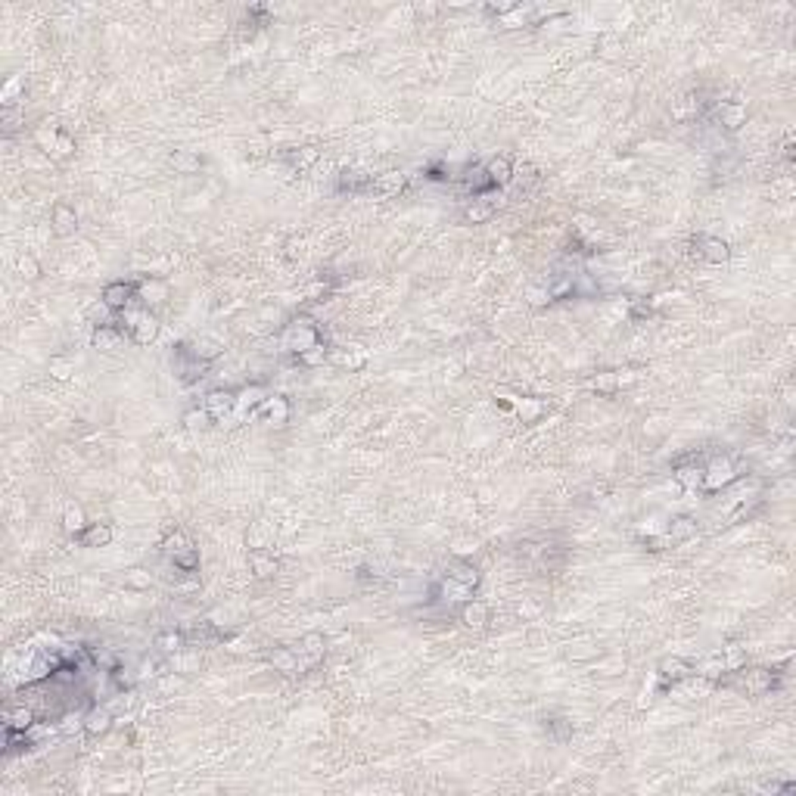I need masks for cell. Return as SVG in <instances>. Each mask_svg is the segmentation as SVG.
<instances>
[{
    "label": "cell",
    "mask_w": 796,
    "mask_h": 796,
    "mask_svg": "<svg viewBox=\"0 0 796 796\" xmlns=\"http://www.w3.org/2000/svg\"><path fill=\"white\" fill-rule=\"evenodd\" d=\"M314 343H321V336H317V330H314V324H311V321L289 324V327L284 330V336H280V349L296 352V354H302L305 349H311Z\"/></svg>",
    "instance_id": "obj_1"
},
{
    "label": "cell",
    "mask_w": 796,
    "mask_h": 796,
    "mask_svg": "<svg viewBox=\"0 0 796 796\" xmlns=\"http://www.w3.org/2000/svg\"><path fill=\"white\" fill-rule=\"evenodd\" d=\"M125 314V327H128V333H131V339L137 345H150L156 339V333H159V321L150 311H131V308H125L121 311Z\"/></svg>",
    "instance_id": "obj_2"
},
{
    "label": "cell",
    "mask_w": 796,
    "mask_h": 796,
    "mask_svg": "<svg viewBox=\"0 0 796 796\" xmlns=\"http://www.w3.org/2000/svg\"><path fill=\"white\" fill-rule=\"evenodd\" d=\"M734 464H731L728 458H715L709 460V464L703 467V479H700V486H703L706 491H719L725 489L728 482H734Z\"/></svg>",
    "instance_id": "obj_3"
},
{
    "label": "cell",
    "mask_w": 796,
    "mask_h": 796,
    "mask_svg": "<svg viewBox=\"0 0 796 796\" xmlns=\"http://www.w3.org/2000/svg\"><path fill=\"white\" fill-rule=\"evenodd\" d=\"M404 184H408V175L404 171H383V175H376L371 180V187H367V193H373V197L386 199V197H395V193L404 190Z\"/></svg>",
    "instance_id": "obj_4"
},
{
    "label": "cell",
    "mask_w": 796,
    "mask_h": 796,
    "mask_svg": "<svg viewBox=\"0 0 796 796\" xmlns=\"http://www.w3.org/2000/svg\"><path fill=\"white\" fill-rule=\"evenodd\" d=\"M299 672H308V669H314L317 663L324 660V635H317V632H311V635H305L302 638V644H299Z\"/></svg>",
    "instance_id": "obj_5"
},
{
    "label": "cell",
    "mask_w": 796,
    "mask_h": 796,
    "mask_svg": "<svg viewBox=\"0 0 796 796\" xmlns=\"http://www.w3.org/2000/svg\"><path fill=\"white\" fill-rule=\"evenodd\" d=\"M498 402L508 411H513L523 423H532L545 414V402H538V398H498Z\"/></svg>",
    "instance_id": "obj_6"
},
{
    "label": "cell",
    "mask_w": 796,
    "mask_h": 796,
    "mask_svg": "<svg viewBox=\"0 0 796 796\" xmlns=\"http://www.w3.org/2000/svg\"><path fill=\"white\" fill-rule=\"evenodd\" d=\"M134 293H137V289H134L131 284H125V280H115V284H106L103 302H106V305H110L112 311H125L128 305H131Z\"/></svg>",
    "instance_id": "obj_7"
},
{
    "label": "cell",
    "mask_w": 796,
    "mask_h": 796,
    "mask_svg": "<svg viewBox=\"0 0 796 796\" xmlns=\"http://www.w3.org/2000/svg\"><path fill=\"white\" fill-rule=\"evenodd\" d=\"M697 252L700 256L706 258V262H712V265H722V262H728V256H731V249H728V243L725 240H719V237H697Z\"/></svg>",
    "instance_id": "obj_8"
},
{
    "label": "cell",
    "mask_w": 796,
    "mask_h": 796,
    "mask_svg": "<svg viewBox=\"0 0 796 796\" xmlns=\"http://www.w3.org/2000/svg\"><path fill=\"white\" fill-rule=\"evenodd\" d=\"M265 389L262 386H249V389H243L240 395H237V402H234V417L237 420H243V417H252V411L258 408V404L265 402Z\"/></svg>",
    "instance_id": "obj_9"
},
{
    "label": "cell",
    "mask_w": 796,
    "mask_h": 796,
    "mask_svg": "<svg viewBox=\"0 0 796 796\" xmlns=\"http://www.w3.org/2000/svg\"><path fill=\"white\" fill-rule=\"evenodd\" d=\"M175 373L180 376V380H193V376H199V371H202V361L193 354V349L190 345H178L175 349Z\"/></svg>",
    "instance_id": "obj_10"
},
{
    "label": "cell",
    "mask_w": 796,
    "mask_h": 796,
    "mask_svg": "<svg viewBox=\"0 0 796 796\" xmlns=\"http://www.w3.org/2000/svg\"><path fill=\"white\" fill-rule=\"evenodd\" d=\"M50 224H53V234H56V237H72V234L78 230V215H75V208H69V206H62V202H56Z\"/></svg>",
    "instance_id": "obj_11"
},
{
    "label": "cell",
    "mask_w": 796,
    "mask_h": 796,
    "mask_svg": "<svg viewBox=\"0 0 796 796\" xmlns=\"http://www.w3.org/2000/svg\"><path fill=\"white\" fill-rule=\"evenodd\" d=\"M628 383H635V371H606L591 380V389H597V392H616L619 386H628Z\"/></svg>",
    "instance_id": "obj_12"
},
{
    "label": "cell",
    "mask_w": 796,
    "mask_h": 796,
    "mask_svg": "<svg viewBox=\"0 0 796 796\" xmlns=\"http://www.w3.org/2000/svg\"><path fill=\"white\" fill-rule=\"evenodd\" d=\"M460 622H464L467 628H473V632H482L489 622V606L482 604V600H464V610H460Z\"/></svg>",
    "instance_id": "obj_13"
},
{
    "label": "cell",
    "mask_w": 796,
    "mask_h": 796,
    "mask_svg": "<svg viewBox=\"0 0 796 796\" xmlns=\"http://www.w3.org/2000/svg\"><path fill=\"white\" fill-rule=\"evenodd\" d=\"M252 417H265L267 423H286L289 404H286V398H265V402L252 411Z\"/></svg>",
    "instance_id": "obj_14"
},
{
    "label": "cell",
    "mask_w": 796,
    "mask_h": 796,
    "mask_svg": "<svg viewBox=\"0 0 796 796\" xmlns=\"http://www.w3.org/2000/svg\"><path fill=\"white\" fill-rule=\"evenodd\" d=\"M691 672H694L691 663H684V660H678V656H672V660H663V663H660V682H663V684H678V682H684V678H691Z\"/></svg>",
    "instance_id": "obj_15"
},
{
    "label": "cell",
    "mask_w": 796,
    "mask_h": 796,
    "mask_svg": "<svg viewBox=\"0 0 796 796\" xmlns=\"http://www.w3.org/2000/svg\"><path fill=\"white\" fill-rule=\"evenodd\" d=\"M774 672L769 669H750L747 675H743V687H747V694H752V697H759V694H769L774 687Z\"/></svg>",
    "instance_id": "obj_16"
},
{
    "label": "cell",
    "mask_w": 796,
    "mask_h": 796,
    "mask_svg": "<svg viewBox=\"0 0 796 796\" xmlns=\"http://www.w3.org/2000/svg\"><path fill=\"white\" fill-rule=\"evenodd\" d=\"M112 728V712L106 706H93L88 715H84V731H88L91 737H100L106 734V731Z\"/></svg>",
    "instance_id": "obj_17"
},
{
    "label": "cell",
    "mask_w": 796,
    "mask_h": 796,
    "mask_svg": "<svg viewBox=\"0 0 796 796\" xmlns=\"http://www.w3.org/2000/svg\"><path fill=\"white\" fill-rule=\"evenodd\" d=\"M168 162L178 175H197L202 168V156H197L193 150H175V153L168 156Z\"/></svg>",
    "instance_id": "obj_18"
},
{
    "label": "cell",
    "mask_w": 796,
    "mask_h": 796,
    "mask_svg": "<svg viewBox=\"0 0 796 796\" xmlns=\"http://www.w3.org/2000/svg\"><path fill=\"white\" fill-rule=\"evenodd\" d=\"M234 402H237V395H230V392H208L206 395V411L215 417V420H224L227 414H234Z\"/></svg>",
    "instance_id": "obj_19"
},
{
    "label": "cell",
    "mask_w": 796,
    "mask_h": 796,
    "mask_svg": "<svg viewBox=\"0 0 796 796\" xmlns=\"http://www.w3.org/2000/svg\"><path fill=\"white\" fill-rule=\"evenodd\" d=\"M715 119H719L728 131H737V128L743 125V119H747V110H743L741 103H719L715 106Z\"/></svg>",
    "instance_id": "obj_20"
},
{
    "label": "cell",
    "mask_w": 796,
    "mask_h": 796,
    "mask_svg": "<svg viewBox=\"0 0 796 796\" xmlns=\"http://www.w3.org/2000/svg\"><path fill=\"white\" fill-rule=\"evenodd\" d=\"M486 175L491 180V187H508L513 180V165L508 162L504 156H495L491 162L486 165Z\"/></svg>",
    "instance_id": "obj_21"
},
{
    "label": "cell",
    "mask_w": 796,
    "mask_h": 796,
    "mask_svg": "<svg viewBox=\"0 0 796 796\" xmlns=\"http://www.w3.org/2000/svg\"><path fill=\"white\" fill-rule=\"evenodd\" d=\"M271 538H274V529H271V523H265V519L252 523L249 532H246V545H249L252 551H265V548L271 545Z\"/></svg>",
    "instance_id": "obj_22"
},
{
    "label": "cell",
    "mask_w": 796,
    "mask_h": 796,
    "mask_svg": "<svg viewBox=\"0 0 796 796\" xmlns=\"http://www.w3.org/2000/svg\"><path fill=\"white\" fill-rule=\"evenodd\" d=\"M448 578L467 585V588H476V585H479V569H476L473 563H467V560H454L451 566H448Z\"/></svg>",
    "instance_id": "obj_23"
},
{
    "label": "cell",
    "mask_w": 796,
    "mask_h": 796,
    "mask_svg": "<svg viewBox=\"0 0 796 796\" xmlns=\"http://www.w3.org/2000/svg\"><path fill=\"white\" fill-rule=\"evenodd\" d=\"M112 541V529L106 523H91L88 529L81 532V545L84 548H106Z\"/></svg>",
    "instance_id": "obj_24"
},
{
    "label": "cell",
    "mask_w": 796,
    "mask_h": 796,
    "mask_svg": "<svg viewBox=\"0 0 796 796\" xmlns=\"http://www.w3.org/2000/svg\"><path fill=\"white\" fill-rule=\"evenodd\" d=\"M190 349H193V354H197L202 364H206V361L218 358V354L224 352V345L215 336H199V339H193V343H190Z\"/></svg>",
    "instance_id": "obj_25"
},
{
    "label": "cell",
    "mask_w": 796,
    "mask_h": 796,
    "mask_svg": "<svg viewBox=\"0 0 796 796\" xmlns=\"http://www.w3.org/2000/svg\"><path fill=\"white\" fill-rule=\"evenodd\" d=\"M249 566H252V576L256 578H271L277 573V560H274L267 551H252L249 554Z\"/></svg>",
    "instance_id": "obj_26"
},
{
    "label": "cell",
    "mask_w": 796,
    "mask_h": 796,
    "mask_svg": "<svg viewBox=\"0 0 796 796\" xmlns=\"http://www.w3.org/2000/svg\"><path fill=\"white\" fill-rule=\"evenodd\" d=\"M34 725V712L32 709H25V706H16V709H10V712L4 715V728L6 731H28Z\"/></svg>",
    "instance_id": "obj_27"
},
{
    "label": "cell",
    "mask_w": 796,
    "mask_h": 796,
    "mask_svg": "<svg viewBox=\"0 0 796 796\" xmlns=\"http://www.w3.org/2000/svg\"><path fill=\"white\" fill-rule=\"evenodd\" d=\"M691 535H697V523H694L691 517L672 519V526L665 529V538H669V545H675V541H687Z\"/></svg>",
    "instance_id": "obj_28"
},
{
    "label": "cell",
    "mask_w": 796,
    "mask_h": 796,
    "mask_svg": "<svg viewBox=\"0 0 796 796\" xmlns=\"http://www.w3.org/2000/svg\"><path fill=\"white\" fill-rule=\"evenodd\" d=\"M470 591L473 588H467V585H460V582H454V578H442V582L436 585V591L432 595H439L442 600H470Z\"/></svg>",
    "instance_id": "obj_29"
},
{
    "label": "cell",
    "mask_w": 796,
    "mask_h": 796,
    "mask_svg": "<svg viewBox=\"0 0 796 796\" xmlns=\"http://www.w3.org/2000/svg\"><path fill=\"white\" fill-rule=\"evenodd\" d=\"M121 345V333L115 327H97L93 330V349L97 352H115Z\"/></svg>",
    "instance_id": "obj_30"
},
{
    "label": "cell",
    "mask_w": 796,
    "mask_h": 796,
    "mask_svg": "<svg viewBox=\"0 0 796 796\" xmlns=\"http://www.w3.org/2000/svg\"><path fill=\"white\" fill-rule=\"evenodd\" d=\"M371 175L367 171H343V178H339V190H349V193H367V187H371Z\"/></svg>",
    "instance_id": "obj_31"
},
{
    "label": "cell",
    "mask_w": 796,
    "mask_h": 796,
    "mask_svg": "<svg viewBox=\"0 0 796 796\" xmlns=\"http://www.w3.org/2000/svg\"><path fill=\"white\" fill-rule=\"evenodd\" d=\"M501 206V202H486V199H473V206H467V212H464V218L470 221V224H482V221H489L491 215H495V208Z\"/></svg>",
    "instance_id": "obj_32"
},
{
    "label": "cell",
    "mask_w": 796,
    "mask_h": 796,
    "mask_svg": "<svg viewBox=\"0 0 796 796\" xmlns=\"http://www.w3.org/2000/svg\"><path fill=\"white\" fill-rule=\"evenodd\" d=\"M317 156H321V150H317V147L293 150V153H289V168H293V171H305V168H311V165L317 162Z\"/></svg>",
    "instance_id": "obj_33"
},
{
    "label": "cell",
    "mask_w": 796,
    "mask_h": 796,
    "mask_svg": "<svg viewBox=\"0 0 796 796\" xmlns=\"http://www.w3.org/2000/svg\"><path fill=\"white\" fill-rule=\"evenodd\" d=\"M171 563H175V569H180V573H197L199 569V551L193 545H187L184 551H178L171 557Z\"/></svg>",
    "instance_id": "obj_34"
},
{
    "label": "cell",
    "mask_w": 796,
    "mask_h": 796,
    "mask_svg": "<svg viewBox=\"0 0 796 796\" xmlns=\"http://www.w3.org/2000/svg\"><path fill=\"white\" fill-rule=\"evenodd\" d=\"M137 293H140V299L147 302V305H159V302H165L168 289H165V284H159V280H147V284L137 286Z\"/></svg>",
    "instance_id": "obj_35"
},
{
    "label": "cell",
    "mask_w": 796,
    "mask_h": 796,
    "mask_svg": "<svg viewBox=\"0 0 796 796\" xmlns=\"http://www.w3.org/2000/svg\"><path fill=\"white\" fill-rule=\"evenodd\" d=\"M271 665L274 669H280V672H286V675H293V672H299V656L293 654V650H274L271 654Z\"/></svg>",
    "instance_id": "obj_36"
},
{
    "label": "cell",
    "mask_w": 796,
    "mask_h": 796,
    "mask_svg": "<svg viewBox=\"0 0 796 796\" xmlns=\"http://www.w3.org/2000/svg\"><path fill=\"white\" fill-rule=\"evenodd\" d=\"M88 519H84V510L81 508H69L66 513H62V529L72 532V535H81L84 529H88Z\"/></svg>",
    "instance_id": "obj_37"
},
{
    "label": "cell",
    "mask_w": 796,
    "mask_h": 796,
    "mask_svg": "<svg viewBox=\"0 0 796 796\" xmlns=\"http://www.w3.org/2000/svg\"><path fill=\"white\" fill-rule=\"evenodd\" d=\"M464 187H467V190H473V193L489 190L491 180H489V175H486V168H467V171H464Z\"/></svg>",
    "instance_id": "obj_38"
},
{
    "label": "cell",
    "mask_w": 796,
    "mask_h": 796,
    "mask_svg": "<svg viewBox=\"0 0 796 796\" xmlns=\"http://www.w3.org/2000/svg\"><path fill=\"white\" fill-rule=\"evenodd\" d=\"M22 91H25V81H22V78H19V75H13L10 81L4 84V91H0V103H4L6 110H10V106L16 103V97H19V93H22Z\"/></svg>",
    "instance_id": "obj_39"
},
{
    "label": "cell",
    "mask_w": 796,
    "mask_h": 796,
    "mask_svg": "<svg viewBox=\"0 0 796 796\" xmlns=\"http://www.w3.org/2000/svg\"><path fill=\"white\" fill-rule=\"evenodd\" d=\"M675 479L682 482L684 489H697L700 486V479H703V470L700 467H675Z\"/></svg>",
    "instance_id": "obj_40"
},
{
    "label": "cell",
    "mask_w": 796,
    "mask_h": 796,
    "mask_svg": "<svg viewBox=\"0 0 796 796\" xmlns=\"http://www.w3.org/2000/svg\"><path fill=\"white\" fill-rule=\"evenodd\" d=\"M156 647L162 650V654H178V650L184 647V635L180 632H162L156 638Z\"/></svg>",
    "instance_id": "obj_41"
},
{
    "label": "cell",
    "mask_w": 796,
    "mask_h": 796,
    "mask_svg": "<svg viewBox=\"0 0 796 796\" xmlns=\"http://www.w3.org/2000/svg\"><path fill=\"white\" fill-rule=\"evenodd\" d=\"M208 423H212V414H208L206 408H202V411L193 408V411H187V414H184V426H187V430H193V432H197V430H206Z\"/></svg>",
    "instance_id": "obj_42"
},
{
    "label": "cell",
    "mask_w": 796,
    "mask_h": 796,
    "mask_svg": "<svg viewBox=\"0 0 796 796\" xmlns=\"http://www.w3.org/2000/svg\"><path fill=\"white\" fill-rule=\"evenodd\" d=\"M187 545H190V541H187V535L180 532V529H175V532H168V535H165V541H162V551H165V557H175L178 551H184Z\"/></svg>",
    "instance_id": "obj_43"
},
{
    "label": "cell",
    "mask_w": 796,
    "mask_h": 796,
    "mask_svg": "<svg viewBox=\"0 0 796 796\" xmlns=\"http://www.w3.org/2000/svg\"><path fill=\"white\" fill-rule=\"evenodd\" d=\"M299 358H302V364H308V367H317V364H324V361H327V345H324V343H314V345H311V349H305V352H302Z\"/></svg>",
    "instance_id": "obj_44"
},
{
    "label": "cell",
    "mask_w": 796,
    "mask_h": 796,
    "mask_svg": "<svg viewBox=\"0 0 796 796\" xmlns=\"http://www.w3.org/2000/svg\"><path fill=\"white\" fill-rule=\"evenodd\" d=\"M56 731H60V734H75V731H84V715L66 712L60 719V725H56Z\"/></svg>",
    "instance_id": "obj_45"
},
{
    "label": "cell",
    "mask_w": 796,
    "mask_h": 796,
    "mask_svg": "<svg viewBox=\"0 0 796 796\" xmlns=\"http://www.w3.org/2000/svg\"><path fill=\"white\" fill-rule=\"evenodd\" d=\"M34 140H38L41 150H47V153L53 150V153H56V140H60V131H56V128H50V131H47V128H38V131H34Z\"/></svg>",
    "instance_id": "obj_46"
},
{
    "label": "cell",
    "mask_w": 796,
    "mask_h": 796,
    "mask_svg": "<svg viewBox=\"0 0 796 796\" xmlns=\"http://www.w3.org/2000/svg\"><path fill=\"white\" fill-rule=\"evenodd\" d=\"M110 305L106 302H100V305H93L91 311H88V317L93 321V327H112V321H110Z\"/></svg>",
    "instance_id": "obj_47"
},
{
    "label": "cell",
    "mask_w": 796,
    "mask_h": 796,
    "mask_svg": "<svg viewBox=\"0 0 796 796\" xmlns=\"http://www.w3.org/2000/svg\"><path fill=\"white\" fill-rule=\"evenodd\" d=\"M150 582H153V576H150L147 569H131V573L125 576L128 588H150Z\"/></svg>",
    "instance_id": "obj_48"
},
{
    "label": "cell",
    "mask_w": 796,
    "mask_h": 796,
    "mask_svg": "<svg viewBox=\"0 0 796 796\" xmlns=\"http://www.w3.org/2000/svg\"><path fill=\"white\" fill-rule=\"evenodd\" d=\"M19 274H22V277H28V280L41 277V265L34 262V256H19Z\"/></svg>",
    "instance_id": "obj_49"
},
{
    "label": "cell",
    "mask_w": 796,
    "mask_h": 796,
    "mask_svg": "<svg viewBox=\"0 0 796 796\" xmlns=\"http://www.w3.org/2000/svg\"><path fill=\"white\" fill-rule=\"evenodd\" d=\"M697 672H700V675H709V678H715V675H719V672H725V660H722V656H712V660H703V663L697 665Z\"/></svg>",
    "instance_id": "obj_50"
},
{
    "label": "cell",
    "mask_w": 796,
    "mask_h": 796,
    "mask_svg": "<svg viewBox=\"0 0 796 796\" xmlns=\"http://www.w3.org/2000/svg\"><path fill=\"white\" fill-rule=\"evenodd\" d=\"M50 373H53L56 380H69V376H72L69 358H50Z\"/></svg>",
    "instance_id": "obj_51"
},
{
    "label": "cell",
    "mask_w": 796,
    "mask_h": 796,
    "mask_svg": "<svg viewBox=\"0 0 796 796\" xmlns=\"http://www.w3.org/2000/svg\"><path fill=\"white\" fill-rule=\"evenodd\" d=\"M187 638H193V641H212V638H215V628L208 625V622H202V625H197V628H190V632H187Z\"/></svg>",
    "instance_id": "obj_52"
},
{
    "label": "cell",
    "mask_w": 796,
    "mask_h": 796,
    "mask_svg": "<svg viewBox=\"0 0 796 796\" xmlns=\"http://www.w3.org/2000/svg\"><path fill=\"white\" fill-rule=\"evenodd\" d=\"M517 175H519V184H526V187H532V184H535V180H538V168H535V165H529V162H526V165H523V168H519V171H517Z\"/></svg>",
    "instance_id": "obj_53"
},
{
    "label": "cell",
    "mask_w": 796,
    "mask_h": 796,
    "mask_svg": "<svg viewBox=\"0 0 796 796\" xmlns=\"http://www.w3.org/2000/svg\"><path fill=\"white\" fill-rule=\"evenodd\" d=\"M112 678H115V684H119V687H131L134 684L131 669H121V665H115V669H112Z\"/></svg>",
    "instance_id": "obj_54"
},
{
    "label": "cell",
    "mask_w": 796,
    "mask_h": 796,
    "mask_svg": "<svg viewBox=\"0 0 796 796\" xmlns=\"http://www.w3.org/2000/svg\"><path fill=\"white\" fill-rule=\"evenodd\" d=\"M743 665V650L741 647H728V660H725V669H741Z\"/></svg>",
    "instance_id": "obj_55"
},
{
    "label": "cell",
    "mask_w": 796,
    "mask_h": 796,
    "mask_svg": "<svg viewBox=\"0 0 796 796\" xmlns=\"http://www.w3.org/2000/svg\"><path fill=\"white\" fill-rule=\"evenodd\" d=\"M72 150H75V140H72L69 134H60V140H56V156H69Z\"/></svg>",
    "instance_id": "obj_56"
},
{
    "label": "cell",
    "mask_w": 796,
    "mask_h": 796,
    "mask_svg": "<svg viewBox=\"0 0 796 796\" xmlns=\"http://www.w3.org/2000/svg\"><path fill=\"white\" fill-rule=\"evenodd\" d=\"M529 302L532 305H545V302H551V293L548 289H529Z\"/></svg>",
    "instance_id": "obj_57"
},
{
    "label": "cell",
    "mask_w": 796,
    "mask_h": 796,
    "mask_svg": "<svg viewBox=\"0 0 796 796\" xmlns=\"http://www.w3.org/2000/svg\"><path fill=\"white\" fill-rule=\"evenodd\" d=\"M784 156L793 159V140H790V137H787V143H784Z\"/></svg>",
    "instance_id": "obj_58"
}]
</instances>
